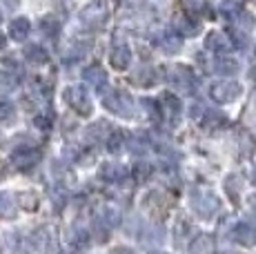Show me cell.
<instances>
[{
    "label": "cell",
    "instance_id": "cell-14",
    "mask_svg": "<svg viewBox=\"0 0 256 254\" xmlns=\"http://www.w3.org/2000/svg\"><path fill=\"white\" fill-rule=\"evenodd\" d=\"M214 72L216 74H223V76H232L238 72V62L232 60V58H218L214 62Z\"/></svg>",
    "mask_w": 256,
    "mask_h": 254
},
{
    "label": "cell",
    "instance_id": "cell-3",
    "mask_svg": "<svg viewBox=\"0 0 256 254\" xmlns=\"http://www.w3.org/2000/svg\"><path fill=\"white\" fill-rule=\"evenodd\" d=\"M105 20H107V4L102 2V0H96V2L87 4L80 14V22H82V27H87V29H98Z\"/></svg>",
    "mask_w": 256,
    "mask_h": 254
},
{
    "label": "cell",
    "instance_id": "cell-16",
    "mask_svg": "<svg viewBox=\"0 0 256 254\" xmlns=\"http://www.w3.org/2000/svg\"><path fill=\"white\" fill-rule=\"evenodd\" d=\"M36 160H38V154L36 152H29V150L14 154V165H18V168H29V165H34Z\"/></svg>",
    "mask_w": 256,
    "mask_h": 254
},
{
    "label": "cell",
    "instance_id": "cell-12",
    "mask_svg": "<svg viewBox=\"0 0 256 254\" xmlns=\"http://www.w3.org/2000/svg\"><path fill=\"white\" fill-rule=\"evenodd\" d=\"M85 80L90 82V85L102 87L105 85V80H107V74H105V70H102L100 65H92V67H87L85 70Z\"/></svg>",
    "mask_w": 256,
    "mask_h": 254
},
{
    "label": "cell",
    "instance_id": "cell-13",
    "mask_svg": "<svg viewBox=\"0 0 256 254\" xmlns=\"http://www.w3.org/2000/svg\"><path fill=\"white\" fill-rule=\"evenodd\" d=\"M29 32H32V25H29V20H24V18L14 20L12 27H9V34H12L14 40H24V38L29 36Z\"/></svg>",
    "mask_w": 256,
    "mask_h": 254
},
{
    "label": "cell",
    "instance_id": "cell-6",
    "mask_svg": "<svg viewBox=\"0 0 256 254\" xmlns=\"http://www.w3.org/2000/svg\"><path fill=\"white\" fill-rule=\"evenodd\" d=\"M65 100L82 116H87L92 112V100H90V96H87V92L82 90V87H70V90L65 92Z\"/></svg>",
    "mask_w": 256,
    "mask_h": 254
},
{
    "label": "cell",
    "instance_id": "cell-9",
    "mask_svg": "<svg viewBox=\"0 0 256 254\" xmlns=\"http://www.w3.org/2000/svg\"><path fill=\"white\" fill-rule=\"evenodd\" d=\"M110 60H112V65H114L116 70H125V67L130 65V60H132L130 47L127 45H116L114 50H112V54H110Z\"/></svg>",
    "mask_w": 256,
    "mask_h": 254
},
{
    "label": "cell",
    "instance_id": "cell-23",
    "mask_svg": "<svg viewBox=\"0 0 256 254\" xmlns=\"http://www.w3.org/2000/svg\"><path fill=\"white\" fill-rule=\"evenodd\" d=\"M220 9H223V14H228V16H232V18L240 12V9H238V2H236V0H225Z\"/></svg>",
    "mask_w": 256,
    "mask_h": 254
},
{
    "label": "cell",
    "instance_id": "cell-28",
    "mask_svg": "<svg viewBox=\"0 0 256 254\" xmlns=\"http://www.w3.org/2000/svg\"><path fill=\"white\" fill-rule=\"evenodd\" d=\"M2 45H4V38H2V36H0V47H2Z\"/></svg>",
    "mask_w": 256,
    "mask_h": 254
},
{
    "label": "cell",
    "instance_id": "cell-27",
    "mask_svg": "<svg viewBox=\"0 0 256 254\" xmlns=\"http://www.w3.org/2000/svg\"><path fill=\"white\" fill-rule=\"evenodd\" d=\"M114 254H134V252H132V250H116Z\"/></svg>",
    "mask_w": 256,
    "mask_h": 254
},
{
    "label": "cell",
    "instance_id": "cell-2",
    "mask_svg": "<svg viewBox=\"0 0 256 254\" xmlns=\"http://www.w3.org/2000/svg\"><path fill=\"white\" fill-rule=\"evenodd\" d=\"M230 32H232V40L238 47L248 45L250 36H252V32H254V18L250 16L248 12H238L232 18V27H230Z\"/></svg>",
    "mask_w": 256,
    "mask_h": 254
},
{
    "label": "cell",
    "instance_id": "cell-25",
    "mask_svg": "<svg viewBox=\"0 0 256 254\" xmlns=\"http://www.w3.org/2000/svg\"><path fill=\"white\" fill-rule=\"evenodd\" d=\"M187 4H192L194 9H200V4H203V0H185Z\"/></svg>",
    "mask_w": 256,
    "mask_h": 254
},
{
    "label": "cell",
    "instance_id": "cell-5",
    "mask_svg": "<svg viewBox=\"0 0 256 254\" xmlns=\"http://www.w3.org/2000/svg\"><path fill=\"white\" fill-rule=\"evenodd\" d=\"M192 205H194V210H196V212H198L203 218H212L216 212H218V208H220L218 198H216L214 194H210V192L196 194V196L192 198Z\"/></svg>",
    "mask_w": 256,
    "mask_h": 254
},
{
    "label": "cell",
    "instance_id": "cell-1",
    "mask_svg": "<svg viewBox=\"0 0 256 254\" xmlns=\"http://www.w3.org/2000/svg\"><path fill=\"white\" fill-rule=\"evenodd\" d=\"M102 105L110 112H114L118 116H132L134 114V100L125 94V92L118 90H107L102 94Z\"/></svg>",
    "mask_w": 256,
    "mask_h": 254
},
{
    "label": "cell",
    "instance_id": "cell-7",
    "mask_svg": "<svg viewBox=\"0 0 256 254\" xmlns=\"http://www.w3.org/2000/svg\"><path fill=\"white\" fill-rule=\"evenodd\" d=\"M172 85L176 87V90H180V92H190L192 90V85H194V76H192V72L187 70V67L183 65H176L174 70H172Z\"/></svg>",
    "mask_w": 256,
    "mask_h": 254
},
{
    "label": "cell",
    "instance_id": "cell-19",
    "mask_svg": "<svg viewBox=\"0 0 256 254\" xmlns=\"http://www.w3.org/2000/svg\"><path fill=\"white\" fill-rule=\"evenodd\" d=\"M24 56L32 62H45L47 60V52L40 45H27L24 47Z\"/></svg>",
    "mask_w": 256,
    "mask_h": 254
},
{
    "label": "cell",
    "instance_id": "cell-21",
    "mask_svg": "<svg viewBox=\"0 0 256 254\" xmlns=\"http://www.w3.org/2000/svg\"><path fill=\"white\" fill-rule=\"evenodd\" d=\"M163 107L167 110V114L170 116H176L180 112V102H178V98H174L172 94H165L163 96Z\"/></svg>",
    "mask_w": 256,
    "mask_h": 254
},
{
    "label": "cell",
    "instance_id": "cell-24",
    "mask_svg": "<svg viewBox=\"0 0 256 254\" xmlns=\"http://www.w3.org/2000/svg\"><path fill=\"white\" fill-rule=\"evenodd\" d=\"M14 85H16V80H14V76H12V74H0V92L12 90Z\"/></svg>",
    "mask_w": 256,
    "mask_h": 254
},
{
    "label": "cell",
    "instance_id": "cell-18",
    "mask_svg": "<svg viewBox=\"0 0 256 254\" xmlns=\"http://www.w3.org/2000/svg\"><path fill=\"white\" fill-rule=\"evenodd\" d=\"M158 47L165 54H176V52H180V38H176V36H163V38H158Z\"/></svg>",
    "mask_w": 256,
    "mask_h": 254
},
{
    "label": "cell",
    "instance_id": "cell-4",
    "mask_svg": "<svg viewBox=\"0 0 256 254\" xmlns=\"http://www.w3.org/2000/svg\"><path fill=\"white\" fill-rule=\"evenodd\" d=\"M240 92H243V87H240V82L236 80H218L212 85L210 94L212 98L216 102H232L240 96Z\"/></svg>",
    "mask_w": 256,
    "mask_h": 254
},
{
    "label": "cell",
    "instance_id": "cell-11",
    "mask_svg": "<svg viewBox=\"0 0 256 254\" xmlns=\"http://www.w3.org/2000/svg\"><path fill=\"white\" fill-rule=\"evenodd\" d=\"M134 80H136V85H140V87H152L154 82H158V70H154V67H140V70L136 72Z\"/></svg>",
    "mask_w": 256,
    "mask_h": 254
},
{
    "label": "cell",
    "instance_id": "cell-10",
    "mask_svg": "<svg viewBox=\"0 0 256 254\" xmlns=\"http://www.w3.org/2000/svg\"><path fill=\"white\" fill-rule=\"evenodd\" d=\"M205 45H208V50H212V52L223 54V52H228V50H230L232 40H230V38L225 36V34H220V32H212L210 36H208V40H205Z\"/></svg>",
    "mask_w": 256,
    "mask_h": 254
},
{
    "label": "cell",
    "instance_id": "cell-15",
    "mask_svg": "<svg viewBox=\"0 0 256 254\" xmlns=\"http://www.w3.org/2000/svg\"><path fill=\"white\" fill-rule=\"evenodd\" d=\"M100 176H102V178H107V180H118V178L125 176V168H122V165H114V163L102 165Z\"/></svg>",
    "mask_w": 256,
    "mask_h": 254
},
{
    "label": "cell",
    "instance_id": "cell-26",
    "mask_svg": "<svg viewBox=\"0 0 256 254\" xmlns=\"http://www.w3.org/2000/svg\"><path fill=\"white\" fill-rule=\"evenodd\" d=\"M250 208H252V212L256 214V194H254L252 198H250Z\"/></svg>",
    "mask_w": 256,
    "mask_h": 254
},
{
    "label": "cell",
    "instance_id": "cell-8",
    "mask_svg": "<svg viewBox=\"0 0 256 254\" xmlns=\"http://www.w3.org/2000/svg\"><path fill=\"white\" fill-rule=\"evenodd\" d=\"M232 241L238 243V246H254L256 241V228H252L250 223H238V226H234L232 230Z\"/></svg>",
    "mask_w": 256,
    "mask_h": 254
},
{
    "label": "cell",
    "instance_id": "cell-17",
    "mask_svg": "<svg viewBox=\"0 0 256 254\" xmlns=\"http://www.w3.org/2000/svg\"><path fill=\"white\" fill-rule=\"evenodd\" d=\"M192 254H212V238L205 234L196 236V241L192 243Z\"/></svg>",
    "mask_w": 256,
    "mask_h": 254
},
{
    "label": "cell",
    "instance_id": "cell-22",
    "mask_svg": "<svg viewBox=\"0 0 256 254\" xmlns=\"http://www.w3.org/2000/svg\"><path fill=\"white\" fill-rule=\"evenodd\" d=\"M12 210H14L12 196H9V194H0V214H2V216H9Z\"/></svg>",
    "mask_w": 256,
    "mask_h": 254
},
{
    "label": "cell",
    "instance_id": "cell-20",
    "mask_svg": "<svg viewBox=\"0 0 256 254\" xmlns=\"http://www.w3.org/2000/svg\"><path fill=\"white\" fill-rule=\"evenodd\" d=\"M176 29H178L180 34H185V36H194V34H198V22L192 20V18H180L178 22H176Z\"/></svg>",
    "mask_w": 256,
    "mask_h": 254
}]
</instances>
